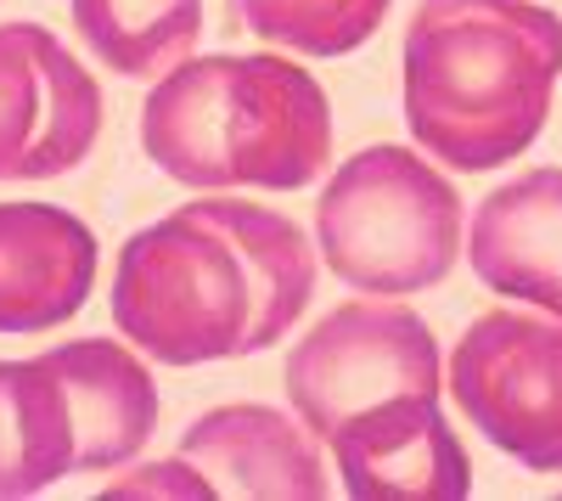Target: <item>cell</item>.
Wrapping results in <instances>:
<instances>
[{"label": "cell", "mask_w": 562, "mask_h": 501, "mask_svg": "<svg viewBox=\"0 0 562 501\" xmlns=\"http://www.w3.org/2000/svg\"><path fill=\"white\" fill-rule=\"evenodd\" d=\"M315 299V243L288 214L198 198L140 225L113 259V327L158 367L265 355Z\"/></svg>", "instance_id": "obj_1"}, {"label": "cell", "mask_w": 562, "mask_h": 501, "mask_svg": "<svg viewBox=\"0 0 562 501\" xmlns=\"http://www.w3.org/2000/svg\"><path fill=\"white\" fill-rule=\"evenodd\" d=\"M562 79V18L535 0H416L405 124L445 169L484 175L535 147Z\"/></svg>", "instance_id": "obj_2"}, {"label": "cell", "mask_w": 562, "mask_h": 501, "mask_svg": "<svg viewBox=\"0 0 562 501\" xmlns=\"http://www.w3.org/2000/svg\"><path fill=\"white\" fill-rule=\"evenodd\" d=\"M140 147L192 192H299L333 164V102L293 57H186L140 102Z\"/></svg>", "instance_id": "obj_3"}, {"label": "cell", "mask_w": 562, "mask_h": 501, "mask_svg": "<svg viewBox=\"0 0 562 501\" xmlns=\"http://www.w3.org/2000/svg\"><path fill=\"white\" fill-rule=\"evenodd\" d=\"M315 248L344 288L411 299L467 254V209L422 147H360L315 198Z\"/></svg>", "instance_id": "obj_4"}, {"label": "cell", "mask_w": 562, "mask_h": 501, "mask_svg": "<svg viewBox=\"0 0 562 501\" xmlns=\"http://www.w3.org/2000/svg\"><path fill=\"white\" fill-rule=\"evenodd\" d=\"M293 412L326 445L344 423L378 412L405 394H439L445 360L439 338L422 315L400 299H349L326 310L293 344L281 372Z\"/></svg>", "instance_id": "obj_5"}, {"label": "cell", "mask_w": 562, "mask_h": 501, "mask_svg": "<svg viewBox=\"0 0 562 501\" xmlns=\"http://www.w3.org/2000/svg\"><path fill=\"white\" fill-rule=\"evenodd\" d=\"M445 389L501 457L562 474V322L546 310H484L450 349Z\"/></svg>", "instance_id": "obj_6"}, {"label": "cell", "mask_w": 562, "mask_h": 501, "mask_svg": "<svg viewBox=\"0 0 562 501\" xmlns=\"http://www.w3.org/2000/svg\"><path fill=\"white\" fill-rule=\"evenodd\" d=\"M102 135V85L40 23H0V180H57Z\"/></svg>", "instance_id": "obj_7"}, {"label": "cell", "mask_w": 562, "mask_h": 501, "mask_svg": "<svg viewBox=\"0 0 562 501\" xmlns=\"http://www.w3.org/2000/svg\"><path fill=\"white\" fill-rule=\"evenodd\" d=\"M355 501H461L473 496V463L456 439L439 394H405L344 423L326 439Z\"/></svg>", "instance_id": "obj_8"}, {"label": "cell", "mask_w": 562, "mask_h": 501, "mask_svg": "<svg viewBox=\"0 0 562 501\" xmlns=\"http://www.w3.org/2000/svg\"><path fill=\"white\" fill-rule=\"evenodd\" d=\"M175 450L209 479L214 496L231 501H321L333 490L304 417L259 400L214 405L192 417Z\"/></svg>", "instance_id": "obj_9"}, {"label": "cell", "mask_w": 562, "mask_h": 501, "mask_svg": "<svg viewBox=\"0 0 562 501\" xmlns=\"http://www.w3.org/2000/svg\"><path fill=\"white\" fill-rule=\"evenodd\" d=\"M97 288V237L57 203H0V338L57 333Z\"/></svg>", "instance_id": "obj_10"}, {"label": "cell", "mask_w": 562, "mask_h": 501, "mask_svg": "<svg viewBox=\"0 0 562 501\" xmlns=\"http://www.w3.org/2000/svg\"><path fill=\"white\" fill-rule=\"evenodd\" d=\"M467 265L490 293L562 322V169L540 164L501 180L473 209Z\"/></svg>", "instance_id": "obj_11"}, {"label": "cell", "mask_w": 562, "mask_h": 501, "mask_svg": "<svg viewBox=\"0 0 562 501\" xmlns=\"http://www.w3.org/2000/svg\"><path fill=\"white\" fill-rule=\"evenodd\" d=\"M45 360L63 378L79 423V474H119L135 463L158 428V383L147 360L119 338H74L45 349Z\"/></svg>", "instance_id": "obj_12"}, {"label": "cell", "mask_w": 562, "mask_h": 501, "mask_svg": "<svg viewBox=\"0 0 562 501\" xmlns=\"http://www.w3.org/2000/svg\"><path fill=\"white\" fill-rule=\"evenodd\" d=\"M79 474V423L52 360H0V501Z\"/></svg>", "instance_id": "obj_13"}, {"label": "cell", "mask_w": 562, "mask_h": 501, "mask_svg": "<svg viewBox=\"0 0 562 501\" xmlns=\"http://www.w3.org/2000/svg\"><path fill=\"white\" fill-rule=\"evenodd\" d=\"M85 52L119 79H164L198 52L203 0H68Z\"/></svg>", "instance_id": "obj_14"}, {"label": "cell", "mask_w": 562, "mask_h": 501, "mask_svg": "<svg viewBox=\"0 0 562 501\" xmlns=\"http://www.w3.org/2000/svg\"><path fill=\"white\" fill-rule=\"evenodd\" d=\"M394 0H225L237 29L293 57H349L383 29Z\"/></svg>", "instance_id": "obj_15"}, {"label": "cell", "mask_w": 562, "mask_h": 501, "mask_svg": "<svg viewBox=\"0 0 562 501\" xmlns=\"http://www.w3.org/2000/svg\"><path fill=\"white\" fill-rule=\"evenodd\" d=\"M102 496H108V501H153V496H214V490H209V479L175 450L169 463H135V468L124 463V479H113Z\"/></svg>", "instance_id": "obj_16"}]
</instances>
